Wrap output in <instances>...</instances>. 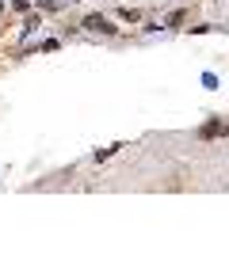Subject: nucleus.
I'll return each mask as SVG.
<instances>
[{"mask_svg":"<svg viewBox=\"0 0 229 255\" xmlns=\"http://www.w3.org/2000/svg\"><path fill=\"white\" fill-rule=\"evenodd\" d=\"M84 27H88V31H99V34H115V27H111V23L103 19V15H88V19H84Z\"/></svg>","mask_w":229,"mask_h":255,"instance_id":"obj_1","label":"nucleus"},{"mask_svg":"<svg viewBox=\"0 0 229 255\" xmlns=\"http://www.w3.org/2000/svg\"><path fill=\"white\" fill-rule=\"evenodd\" d=\"M214 133H226V126H218V122H210V126L203 129V137H214Z\"/></svg>","mask_w":229,"mask_h":255,"instance_id":"obj_2","label":"nucleus"}]
</instances>
